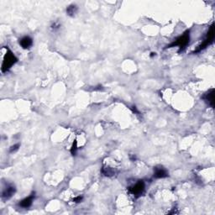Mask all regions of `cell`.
Returning <instances> with one entry per match:
<instances>
[{
	"mask_svg": "<svg viewBox=\"0 0 215 215\" xmlns=\"http://www.w3.org/2000/svg\"><path fill=\"white\" fill-rule=\"evenodd\" d=\"M17 61H18V59L13 54V52L10 51V50H8L6 52L4 57H3V65H2V72H6L7 71H8V70L11 68V66L13 65L16 63Z\"/></svg>",
	"mask_w": 215,
	"mask_h": 215,
	"instance_id": "6da1fadb",
	"label": "cell"
},
{
	"mask_svg": "<svg viewBox=\"0 0 215 215\" xmlns=\"http://www.w3.org/2000/svg\"><path fill=\"white\" fill-rule=\"evenodd\" d=\"M189 41H190L189 31H187V32L183 34L182 36L178 37L175 41L172 42L171 45H169L168 46H167V48H171V47L173 46H179L180 51H181V50H182L183 49H185V47L188 45V44L189 43Z\"/></svg>",
	"mask_w": 215,
	"mask_h": 215,
	"instance_id": "7a4b0ae2",
	"label": "cell"
},
{
	"mask_svg": "<svg viewBox=\"0 0 215 215\" xmlns=\"http://www.w3.org/2000/svg\"><path fill=\"white\" fill-rule=\"evenodd\" d=\"M213 38H214V28H213V25H212L207 35V38L204 40V41L199 45L198 48L196 50H194V53H198L199 51H201L202 50L205 49L208 45L212 43L213 41Z\"/></svg>",
	"mask_w": 215,
	"mask_h": 215,
	"instance_id": "3957f363",
	"label": "cell"
},
{
	"mask_svg": "<svg viewBox=\"0 0 215 215\" xmlns=\"http://www.w3.org/2000/svg\"><path fill=\"white\" fill-rule=\"evenodd\" d=\"M144 190H145V183L143 181H139L135 186L130 188V192L133 195H140L143 193Z\"/></svg>",
	"mask_w": 215,
	"mask_h": 215,
	"instance_id": "277c9868",
	"label": "cell"
},
{
	"mask_svg": "<svg viewBox=\"0 0 215 215\" xmlns=\"http://www.w3.org/2000/svg\"><path fill=\"white\" fill-rule=\"evenodd\" d=\"M14 193H15V188H14V186H12V185H9V186H8V187L3 190V194H2V198H3V199L10 198L14 195Z\"/></svg>",
	"mask_w": 215,
	"mask_h": 215,
	"instance_id": "5b68a950",
	"label": "cell"
},
{
	"mask_svg": "<svg viewBox=\"0 0 215 215\" xmlns=\"http://www.w3.org/2000/svg\"><path fill=\"white\" fill-rule=\"evenodd\" d=\"M19 44L22 46L23 49H29L31 48V45H33V41L31 37L29 36H25L19 41Z\"/></svg>",
	"mask_w": 215,
	"mask_h": 215,
	"instance_id": "8992f818",
	"label": "cell"
},
{
	"mask_svg": "<svg viewBox=\"0 0 215 215\" xmlns=\"http://www.w3.org/2000/svg\"><path fill=\"white\" fill-rule=\"evenodd\" d=\"M213 95H214V90H213V89H211L210 92H208V93L205 94L203 97L205 101H206L212 108L214 107V98H213Z\"/></svg>",
	"mask_w": 215,
	"mask_h": 215,
	"instance_id": "52a82bcc",
	"label": "cell"
},
{
	"mask_svg": "<svg viewBox=\"0 0 215 215\" xmlns=\"http://www.w3.org/2000/svg\"><path fill=\"white\" fill-rule=\"evenodd\" d=\"M34 200V195H31L30 197H28L26 198L23 199L22 201L19 203V206L22 208H30L32 205V203H33Z\"/></svg>",
	"mask_w": 215,
	"mask_h": 215,
	"instance_id": "ba28073f",
	"label": "cell"
},
{
	"mask_svg": "<svg viewBox=\"0 0 215 215\" xmlns=\"http://www.w3.org/2000/svg\"><path fill=\"white\" fill-rule=\"evenodd\" d=\"M168 176V173L167 171H165V169L163 168H155V173L154 177L155 178H164V177H166Z\"/></svg>",
	"mask_w": 215,
	"mask_h": 215,
	"instance_id": "9c48e42d",
	"label": "cell"
},
{
	"mask_svg": "<svg viewBox=\"0 0 215 215\" xmlns=\"http://www.w3.org/2000/svg\"><path fill=\"white\" fill-rule=\"evenodd\" d=\"M77 7L76 5H70L66 8V14H68L69 16H74L75 14H77Z\"/></svg>",
	"mask_w": 215,
	"mask_h": 215,
	"instance_id": "30bf717a",
	"label": "cell"
},
{
	"mask_svg": "<svg viewBox=\"0 0 215 215\" xmlns=\"http://www.w3.org/2000/svg\"><path fill=\"white\" fill-rule=\"evenodd\" d=\"M77 141H75L74 143H73V145H72V149H71V153H72V155H76V154H77Z\"/></svg>",
	"mask_w": 215,
	"mask_h": 215,
	"instance_id": "8fae6325",
	"label": "cell"
},
{
	"mask_svg": "<svg viewBox=\"0 0 215 215\" xmlns=\"http://www.w3.org/2000/svg\"><path fill=\"white\" fill-rule=\"evenodd\" d=\"M103 172L104 173L105 176H112V175H113V170H111L110 168H105L103 171Z\"/></svg>",
	"mask_w": 215,
	"mask_h": 215,
	"instance_id": "7c38bea8",
	"label": "cell"
},
{
	"mask_svg": "<svg viewBox=\"0 0 215 215\" xmlns=\"http://www.w3.org/2000/svg\"><path fill=\"white\" fill-rule=\"evenodd\" d=\"M19 146H20V145H19V144H16V145H14V146H11V148H10V152H11V153H13V152L18 150H19Z\"/></svg>",
	"mask_w": 215,
	"mask_h": 215,
	"instance_id": "4fadbf2b",
	"label": "cell"
},
{
	"mask_svg": "<svg viewBox=\"0 0 215 215\" xmlns=\"http://www.w3.org/2000/svg\"><path fill=\"white\" fill-rule=\"evenodd\" d=\"M83 199V196H78L77 197V198H75L74 199H73V202H75V203H80L82 200Z\"/></svg>",
	"mask_w": 215,
	"mask_h": 215,
	"instance_id": "5bb4252c",
	"label": "cell"
},
{
	"mask_svg": "<svg viewBox=\"0 0 215 215\" xmlns=\"http://www.w3.org/2000/svg\"><path fill=\"white\" fill-rule=\"evenodd\" d=\"M59 27H60V25H57V24H54L52 25V29H58Z\"/></svg>",
	"mask_w": 215,
	"mask_h": 215,
	"instance_id": "9a60e30c",
	"label": "cell"
},
{
	"mask_svg": "<svg viewBox=\"0 0 215 215\" xmlns=\"http://www.w3.org/2000/svg\"><path fill=\"white\" fill-rule=\"evenodd\" d=\"M154 55H155V53L152 52V53H151V55H150V56H151V57H153V56H154Z\"/></svg>",
	"mask_w": 215,
	"mask_h": 215,
	"instance_id": "2e32d148",
	"label": "cell"
}]
</instances>
